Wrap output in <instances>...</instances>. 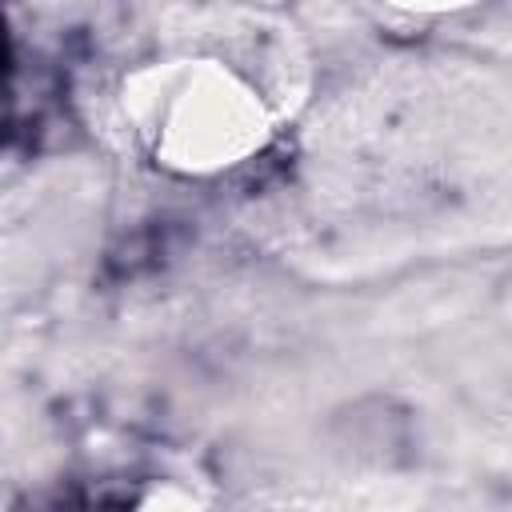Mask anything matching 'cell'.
Returning <instances> with one entry per match:
<instances>
[{"label": "cell", "mask_w": 512, "mask_h": 512, "mask_svg": "<svg viewBox=\"0 0 512 512\" xmlns=\"http://www.w3.org/2000/svg\"><path fill=\"white\" fill-rule=\"evenodd\" d=\"M112 512H224V508L208 480H196L192 472H156L132 480Z\"/></svg>", "instance_id": "2"}, {"label": "cell", "mask_w": 512, "mask_h": 512, "mask_svg": "<svg viewBox=\"0 0 512 512\" xmlns=\"http://www.w3.org/2000/svg\"><path fill=\"white\" fill-rule=\"evenodd\" d=\"M308 92V52L272 8H160L112 44L96 108L116 144L176 180L264 156Z\"/></svg>", "instance_id": "1"}]
</instances>
